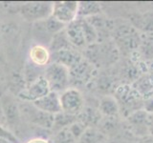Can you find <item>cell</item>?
Returning <instances> with one entry per match:
<instances>
[{
	"instance_id": "1",
	"label": "cell",
	"mask_w": 153,
	"mask_h": 143,
	"mask_svg": "<svg viewBox=\"0 0 153 143\" xmlns=\"http://www.w3.org/2000/svg\"><path fill=\"white\" fill-rule=\"evenodd\" d=\"M114 97L119 103L120 113H123L126 117L134 112L143 110V98L131 84L120 85L115 91Z\"/></svg>"
},
{
	"instance_id": "2",
	"label": "cell",
	"mask_w": 153,
	"mask_h": 143,
	"mask_svg": "<svg viewBox=\"0 0 153 143\" xmlns=\"http://www.w3.org/2000/svg\"><path fill=\"white\" fill-rule=\"evenodd\" d=\"M43 76L47 80L52 92L61 94L70 86L69 69L59 63L50 62L43 71Z\"/></svg>"
},
{
	"instance_id": "3",
	"label": "cell",
	"mask_w": 153,
	"mask_h": 143,
	"mask_svg": "<svg viewBox=\"0 0 153 143\" xmlns=\"http://www.w3.org/2000/svg\"><path fill=\"white\" fill-rule=\"evenodd\" d=\"M114 40L123 52H133L141 44V37L135 28L123 24L114 29Z\"/></svg>"
},
{
	"instance_id": "4",
	"label": "cell",
	"mask_w": 153,
	"mask_h": 143,
	"mask_svg": "<svg viewBox=\"0 0 153 143\" xmlns=\"http://www.w3.org/2000/svg\"><path fill=\"white\" fill-rule=\"evenodd\" d=\"M62 112L71 116H78L85 107L84 98L79 89L69 87L64 92L59 94Z\"/></svg>"
},
{
	"instance_id": "5",
	"label": "cell",
	"mask_w": 153,
	"mask_h": 143,
	"mask_svg": "<svg viewBox=\"0 0 153 143\" xmlns=\"http://www.w3.org/2000/svg\"><path fill=\"white\" fill-rule=\"evenodd\" d=\"M20 14L28 22L46 20L52 15L53 3L50 2H28L21 5Z\"/></svg>"
},
{
	"instance_id": "6",
	"label": "cell",
	"mask_w": 153,
	"mask_h": 143,
	"mask_svg": "<svg viewBox=\"0 0 153 143\" xmlns=\"http://www.w3.org/2000/svg\"><path fill=\"white\" fill-rule=\"evenodd\" d=\"M51 92L49 84H48L45 77L40 75L36 80H33L32 83L25 86V88L21 90L17 94V97L20 98L23 102L33 103L41 97H45Z\"/></svg>"
},
{
	"instance_id": "7",
	"label": "cell",
	"mask_w": 153,
	"mask_h": 143,
	"mask_svg": "<svg viewBox=\"0 0 153 143\" xmlns=\"http://www.w3.org/2000/svg\"><path fill=\"white\" fill-rule=\"evenodd\" d=\"M21 116L25 117L26 120L30 123L35 124L36 126H39L44 129H53L54 127V121H55V116L51 114H47L36 109L33 105H24L23 108L19 106Z\"/></svg>"
},
{
	"instance_id": "8",
	"label": "cell",
	"mask_w": 153,
	"mask_h": 143,
	"mask_svg": "<svg viewBox=\"0 0 153 143\" xmlns=\"http://www.w3.org/2000/svg\"><path fill=\"white\" fill-rule=\"evenodd\" d=\"M79 2L59 1L53 3L52 16L59 22L68 25L78 19Z\"/></svg>"
},
{
	"instance_id": "9",
	"label": "cell",
	"mask_w": 153,
	"mask_h": 143,
	"mask_svg": "<svg viewBox=\"0 0 153 143\" xmlns=\"http://www.w3.org/2000/svg\"><path fill=\"white\" fill-rule=\"evenodd\" d=\"M70 84L86 85L92 80L95 74V67L91 62L84 57L79 63L69 69Z\"/></svg>"
},
{
	"instance_id": "10",
	"label": "cell",
	"mask_w": 153,
	"mask_h": 143,
	"mask_svg": "<svg viewBox=\"0 0 153 143\" xmlns=\"http://www.w3.org/2000/svg\"><path fill=\"white\" fill-rule=\"evenodd\" d=\"M36 109L40 111L51 114H56L60 112H62L61 104H60V98L59 94L56 92H51L46 94L45 97H41L40 99L32 103Z\"/></svg>"
},
{
	"instance_id": "11",
	"label": "cell",
	"mask_w": 153,
	"mask_h": 143,
	"mask_svg": "<svg viewBox=\"0 0 153 143\" xmlns=\"http://www.w3.org/2000/svg\"><path fill=\"white\" fill-rule=\"evenodd\" d=\"M83 58L79 52L75 50V48H69V49H63L54 52L51 54V62L59 63L71 69L76 63Z\"/></svg>"
},
{
	"instance_id": "12",
	"label": "cell",
	"mask_w": 153,
	"mask_h": 143,
	"mask_svg": "<svg viewBox=\"0 0 153 143\" xmlns=\"http://www.w3.org/2000/svg\"><path fill=\"white\" fill-rule=\"evenodd\" d=\"M64 32L67 39L73 48H83L87 46L80 19H76V21L68 24Z\"/></svg>"
},
{
	"instance_id": "13",
	"label": "cell",
	"mask_w": 153,
	"mask_h": 143,
	"mask_svg": "<svg viewBox=\"0 0 153 143\" xmlns=\"http://www.w3.org/2000/svg\"><path fill=\"white\" fill-rule=\"evenodd\" d=\"M1 109L7 122L11 126L16 125L21 117L20 110L16 101L8 94H5L1 98Z\"/></svg>"
},
{
	"instance_id": "14",
	"label": "cell",
	"mask_w": 153,
	"mask_h": 143,
	"mask_svg": "<svg viewBox=\"0 0 153 143\" xmlns=\"http://www.w3.org/2000/svg\"><path fill=\"white\" fill-rule=\"evenodd\" d=\"M147 117L148 114L143 110H139L134 112L126 117L129 125L138 133H143V136L148 135L147 132Z\"/></svg>"
},
{
	"instance_id": "15",
	"label": "cell",
	"mask_w": 153,
	"mask_h": 143,
	"mask_svg": "<svg viewBox=\"0 0 153 143\" xmlns=\"http://www.w3.org/2000/svg\"><path fill=\"white\" fill-rule=\"evenodd\" d=\"M131 85L140 94V95L143 99L153 97V74H146L141 75Z\"/></svg>"
},
{
	"instance_id": "16",
	"label": "cell",
	"mask_w": 153,
	"mask_h": 143,
	"mask_svg": "<svg viewBox=\"0 0 153 143\" xmlns=\"http://www.w3.org/2000/svg\"><path fill=\"white\" fill-rule=\"evenodd\" d=\"M29 56L32 63L37 67H46L51 61V52L43 45L33 46L29 52Z\"/></svg>"
},
{
	"instance_id": "17",
	"label": "cell",
	"mask_w": 153,
	"mask_h": 143,
	"mask_svg": "<svg viewBox=\"0 0 153 143\" xmlns=\"http://www.w3.org/2000/svg\"><path fill=\"white\" fill-rule=\"evenodd\" d=\"M99 111L102 116L115 117L120 114V107L114 95H104L100 100Z\"/></svg>"
},
{
	"instance_id": "18",
	"label": "cell",
	"mask_w": 153,
	"mask_h": 143,
	"mask_svg": "<svg viewBox=\"0 0 153 143\" xmlns=\"http://www.w3.org/2000/svg\"><path fill=\"white\" fill-rule=\"evenodd\" d=\"M108 137L98 127L86 128L78 140V143H107Z\"/></svg>"
},
{
	"instance_id": "19",
	"label": "cell",
	"mask_w": 153,
	"mask_h": 143,
	"mask_svg": "<svg viewBox=\"0 0 153 143\" xmlns=\"http://www.w3.org/2000/svg\"><path fill=\"white\" fill-rule=\"evenodd\" d=\"M102 114L99 109L92 107H84L78 116V120L83 123L86 127H98L102 119Z\"/></svg>"
},
{
	"instance_id": "20",
	"label": "cell",
	"mask_w": 153,
	"mask_h": 143,
	"mask_svg": "<svg viewBox=\"0 0 153 143\" xmlns=\"http://www.w3.org/2000/svg\"><path fill=\"white\" fill-rule=\"evenodd\" d=\"M102 13V6L99 2L94 1H81L79 2L78 18L86 19Z\"/></svg>"
},
{
	"instance_id": "21",
	"label": "cell",
	"mask_w": 153,
	"mask_h": 143,
	"mask_svg": "<svg viewBox=\"0 0 153 143\" xmlns=\"http://www.w3.org/2000/svg\"><path fill=\"white\" fill-rule=\"evenodd\" d=\"M80 22H81V27H82V30H83L86 44L93 45L94 43L98 42L100 35L92 24H91L87 19H80Z\"/></svg>"
},
{
	"instance_id": "22",
	"label": "cell",
	"mask_w": 153,
	"mask_h": 143,
	"mask_svg": "<svg viewBox=\"0 0 153 143\" xmlns=\"http://www.w3.org/2000/svg\"><path fill=\"white\" fill-rule=\"evenodd\" d=\"M78 120V117L75 116H71L64 112H60L59 114H55V121H54V127L53 129L56 132L64 129L66 127L70 126L71 124H73Z\"/></svg>"
},
{
	"instance_id": "23",
	"label": "cell",
	"mask_w": 153,
	"mask_h": 143,
	"mask_svg": "<svg viewBox=\"0 0 153 143\" xmlns=\"http://www.w3.org/2000/svg\"><path fill=\"white\" fill-rule=\"evenodd\" d=\"M69 48H73L71 46V44L69 43L68 39L65 35V32H61L57 35H54V38L51 42V45H50V52H54L56 51H59V50H63V49H69Z\"/></svg>"
},
{
	"instance_id": "24",
	"label": "cell",
	"mask_w": 153,
	"mask_h": 143,
	"mask_svg": "<svg viewBox=\"0 0 153 143\" xmlns=\"http://www.w3.org/2000/svg\"><path fill=\"white\" fill-rule=\"evenodd\" d=\"M50 143H78L76 138L73 136L68 127L57 131Z\"/></svg>"
},
{
	"instance_id": "25",
	"label": "cell",
	"mask_w": 153,
	"mask_h": 143,
	"mask_svg": "<svg viewBox=\"0 0 153 143\" xmlns=\"http://www.w3.org/2000/svg\"><path fill=\"white\" fill-rule=\"evenodd\" d=\"M66 26L67 25L59 22V20H56V19L55 17H53L52 15L45 20L46 30L54 35H57V33H59L61 32H63L65 30Z\"/></svg>"
},
{
	"instance_id": "26",
	"label": "cell",
	"mask_w": 153,
	"mask_h": 143,
	"mask_svg": "<svg viewBox=\"0 0 153 143\" xmlns=\"http://www.w3.org/2000/svg\"><path fill=\"white\" fill-rule=\"evenodd\" d=\"M0 137L6 138V139L11 140L13 143H20L18 140V138L13 135V132L8 130V129H6L2 125H0Z\"/></svg>"
},
{
	"instance_id": "27",
	"label": "cell",
	"mask_w": 153,
	"mask_h": 143,
	"mask_svg": "<svg viewBox=\"0 0 153 143\" xmlns=\"http://www.w3.org/2000/svg\"><path fill=\"white\" fill-rule=\"evenodd\" d=\"M143 110L146 113H147L148 114H153V97L143 99Z\"/></svg>"
},
{
	"instance_id": "28",
	"label": "cell",
	"mask_w": 153,
	"mask_h": 143,
	"mask_svg": "<svg viewBox=\"0 0 153 143\" xmlns=\"http://www.w3.org/2000/svg\"><path fill=\"white\" fill-rule=\"evenodd\" d=\"M147 132L148 135L153 136V114H148L147 117Z\"/></svg>"
},
{
	"instance_id": "29",
	"label": "cell",
	"mask_w": 153,
	"mask_h": 143,
	"mask_svg": "<svg viewBox=\"0 0 153 143\" xmlns=\"http://www.w3.org/2000/svg\"><path fill=\"white\" fill-rule=\"evenodd\" d=\"M26 143H50V141L42 137H35L29 139Z\"/></svg>"
},
{
	"instance_id": "30",
	"label": "cell",
	"mask_w": 153,
	"mask_h": 143,
	"mask_svg": "<svg viewBox=\"0 0 153 143\" xmlns=\"http://www.w3.org/2000/svg\"><path fill=\"white\" fill-rule=\"evenodd\" d=\"M140 143H153V136L147 135L143 137V139L140 141Z\"/></svg>"
},
{
	"instance_id": "31",
	"label": "cell",
	"mask_w": 153,
	"mask_h": 143,
	"mask_svg": "<svg viewBox=\"0 0 153 143\" xmlns=\"http://www.w3.org/2000/svg\"><path fill=\"white\" fill-rule=\"evenodd\" d=\"M0 143H13V142H12L11 140H9V139H6V138L0 137Z\"/></svg>"
},
{
	"instance_id": "32",
	"label": "cell",
	"mask_w": 153,
	"mask_h": 143,
	"mask_svg": "<svg viewBox=\"0 0 153 143\" xmlns=\"http://www.w3.org/2000/svg\"><path fill=\"white\" fill-rule=\"evenodd\" d=\"M2 79H3V71L1 69V66H0V82L2 81Z\"/></svg>"
}]
</instances>
